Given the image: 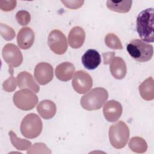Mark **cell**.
<instances>
[{
  "label": "cell",
  "mask_w": 154,
  "mask_h": 154,
  "mask_svg": "<svg viewBox=\"0 0 154 154\" xmlns=\"http://www.w3.org/2000/svg\"><path fill=\"white\" fill-rule=\"evenodd\" d=\"M137 31L143 42L153 43V9L147 8L139 13L137 18Z\"/></svg>",
  "instance_id": "cell-1"
},
{
  "label": "cell",
  "mask_w": 154,
  "mask_h": 154,
  "mask_svg": "<svg viewBox=\"0 0 154 154\" xmlns=\"http://www.w3.org/2000/svg\"><path fill=\"white\" fill-rule=\"evenodd\" d=\"M108 98L106 89L102 87L93 88L81 99V106L87 110L93 111L100 109Z\"/></svg>",
  "instance_id": "cell-2"
},
{
  "label": "cell",
  "mask_w": 154,
  "mask_h": 154,
  "mask_svg": "<svg viewBox=\"0 0 154 154\" xmlns=\"http://www.w3.org/2000/svg\"><path fill=\"white\" fill-rule=\"evenodd\" d=\"M126 49L131 57L138 62L149 61L153 54V46L140 39L132 40L128 44Z\"/></svg>",
  "instance_id": "cell-3"
},
{
  "label": "cell",
  "mask_w": 154,
  "mask_h": 154,
  "mask_svg": "<svg viewBox=\"0 0 154 154\" xmlns=\"http://www.w3.org/2000/svg\"><path fill=\"white\" fill-rule=\"evenodd\" d=\"M109 139L111 144L116 149L123 148L129 137V129L123 121L112 125L109 128Z\"/></svg>",
  "instance_id": "cell-4"
},
{
  "label": "cell",
  "mask_w": 154,
  "mask_h": 154,
  "mask_svg": "<svg viewBox=\"0 0 154 154\" xmlns=\"http://www.w3.org/2000/svg\"><path fill=\"white\" fill-rule=\"evenodd\" d=\"M42 128L41 119L34 113L27 114L20 123V132L22 135L30 139L37 137L42 132Z\"/></svg>",
  "instance_id": "cell-5"
},
{
  "label": "cell",
  "mask_w": 154,
  "mask_h": 154,
  "mask_svg": "<svg viewBox=\"0 0 154 154\" xmlns=\"http://www.w3.org/2000/svg\"><path fill=\"white\" fill-rule=\"evenodd\" d=\"M14 105L20 109L28 111L33 109L38 102L37 96L29 89L23 88L17 91L13 95Z\"/></svg>",
  "instance_id": "cell-6"
},
{
  "label": "cell",
  "mask_w": 154,
  "mask_h": 154,
  "mask_svg": "<svg viewBox=\"0 0 154 154\" xmlns=\"http://www.w3.org/2000/svg\"><path fill=\"white\" fill-rule=\"evenodd\" d=\"M4 60L9 66V71L13 75V68L19 66L23 61V56L19 48L13 43L6 44L2 51Z\"/></svg>",
  "instance_id": "cell-7"
},
{
  "label": "cell",
  "mask_w": 154,
  "mask_h": 154,
  "mask_svg": "<svg viewBox=\"0 0 154 154\" xmlns=\"http://www.w3.org/2000/svg\"><path fill=\"white\" fill-rule=\"evenodd\" d=\"M49 47L56 54L62 55L67 49V41L66 35L59 29L51 31L48 38Z\"/></svg>",
  "instance_id": "cell-8"
},
{
  "label": "cell",
  "mask_w": 154,
  "mask_h": 154,
  "mask_svg": "<svg viewBox=\"0 0 154 154\" xmlns=\"http://www.w3.org/2000/svg\"><path fill=\"white\" fill-rule=\"evenodd\" d=\"M73 89L79 94H84L88 91L93 85L91 76L84 70L75 72L72 82Z\"/></svg>",
  "instance_id": "cell-9"
},
{
  "label": "cell",
  "mask_w": 154,
  "mask_h": 154,
  "mask_svg": "<svg viewBox=\"0 0 154 154\" xmlns=\"http://www.w3.org/2000/svg\"><path fill=\"white\" fill-rule=\"evenodd\" d=\"M34 77L40 85L47 84L52 80L54 77L52 66L45 62L37 64L34 69Z\"/></svg>",
  "instance_id": "cell-10"
},
{
  "label": "cell",
  "mask_w": 154,
  "mask_h": 154,
  "mask_svg": "<svg viewBox=\"0 0 154 154\" xmlns=\"http://www.w3.org/2000/svg\"><path fill=\"white\" fill-rule=\"evenodd\" d=\"M123 111L120 103L115 100L108 101L103 106V113L105 119L109 122H114L119 119Z\"/></svg>",
  "instance_id": "cell-11"
},
{
  "label": "cell",
  "mask_w": 154,
  "mask_h": 154,
  "mask_svg": "<svg viewBox=\"0 0 154 154\" xmlns=\"http://www.w3.org/2000/svg\"><path fill=\"white\" fill-rule=\"evenodd\" d=\"M34 38V32L31 28H22L17 35V45L19 47L22 49H28L33 45Z\"/></svg>",
  "instance_id": "cell-12"
},
{
  "label": "cell",
  "mask_w": 154,
  "mask_h": 154,
  "mask_svg": "<svg viewBox=\"0 0 154 154\" xmlns=\"http://www.w3.org/2000/svg\"><path fill=\"white\" fill-rule=\"evenodd\" d=\"M81 61L83 66L87 69L94 70L100 64L101 58L99 53L96 50L90 49L82 56Z\"/></svg>",
  "instance_id": "cell-13"
},
{
  "label": "cell",
  "mask_w": 154,
  "mask_h": 154,
  "mask_svg": "<svg viewBox=\"0 0 154 154\" xmlns=\"http://www.w3.org/2000/svg\"><path fill=\"white\" fill-rule=\"evenodd\" d=\"M17 82L19 88L23 89L28 88L35 93H38L40 87L34 79L32 75L28 72L23 71L17 76Z\"/></svg>",
  "instance_id": "cell-14"
},
{
  "label": "cell",
  "mask_w": 154,
  "mask_h": 154,
  "mask_svg": "<svg viewBox=\"0 0 154 154\" xmlns=\"http://www.w3.org/2000/svg\"><path fill=\"white\" fill-rule=\"evenodd\" d=\"M85 33L82 28L74 26L72 28L68 35V42L70 46L73 49L81 47L85 41Z\"/></svg>",
  "instance_id": "cell-15"
},
{
  "label": "cell",
  "mask_w": 154,
  "mask_h": 154,
  "mask_svg": "<svg viewBox=\"0 0 154 154\" xmlns=\"http://www.w3.org/2000/svg\"><path fill=\"white\" fill-rule=\"evenodd\" d=\"M109 64L111 73L114 78L122 79L125 77L127 72L126 65L125 61L121 57H114Z\"/></svg>",
  "instance_id": "cell-16"
},
{
  "label": "cell",
  "mask_w": 154,
  "mask_h": 154,
  "mask_svg": "<svg viewBox=\"0 0 154 154\" xmlns=\"http://www.w3.org/2000/svg\"><path fill=\"white\" fill-rule=\"evenodd\" d=\"M75 66L70 62H64L58 64L55 70L56 77L62 81L70 80L75 72Z\"/></svg>",
  "instance_id": "cell-17"
},
{
  "label": "cell",
  "mask_w": 154,
  "mask_h": 154,
  "mask_svg": "<svg viewBox=\"0 0 154 154\" xmlns=\"http://www.w3.org/2000/svg\"><path fill=\"white\" fill-rule=\"evenodd\" d=\"M37 111L44 119H50L56 114L57 107L55 103L51 100H44L37 106Z\"/></svg>",
  "instance_id": "cell-18"
},
{
  "label": "cell",
  "mask_w": 154,
  "mask_h": 154,
  "mask_svg": "<svg viewBox=\"0 0 154 154\" xmlns=\"http://www.w3.org/2000/svg\"><path fill=\"white\" fill-rule=\"evenodd\" d=\"M141 97L147 101L154 99V85L152 77H149L144 80L138 87Z\"/></svg>",
  "instance_id": "cell-19"
},
{
  "label": "cell",
  "mask_w": 154,
  "mask_h": 154,
  "mask_svg": "<svg viewBox=\"0 0 154 154\" xmlns=\"http://www.w3.org/2000/svg\"><path fill=\"white\" fill-rule=\"evenodd\" d=\"M132 1H122L119 2H114L112 1H107V8L113 11L125 13H128L132 6Z\"/></svg>",
  "instance_id": "cell-20"
},
{
  "label": "cell",
  "mask_w": 154,
  "mask_h": 154,
  "mask_svg": "<svg viewBox=\"0 0 154 154\" xmlns=\"http://www.w3.org/2000/svg\"><path fill=\"white\" fill-rule=\"evenodd\" d=\"M128 146L134 152L143 153L146 152L147 149V144L146 141L141 137H134L131 138Z\"/></svg>",
  "instance_id": "cell-21"
},
{
  "label": "cell",
  "mask_w": 154,
  "mask_h": 154,
  "mask_svg": "<svg viewBox=\"0 0 154 154\" xmlns=\"http://www.w3.org/2000/svg\"><path fill=\"white\" fill-rule=\"evenodd\" d=\"M8 134L10 138L11 144L16 149L19 150H25L28 149L31 147V141L25 139L18 138L13 131H10Z\"/></svg>",
  "instance_id": "cell-22"
},
{
  "label": "cell",
  "mask_w": 154,
  "mask_h": 154,
  "mask_svg": "<svg viewBox=\"0 0 154 154\" xmlns=\"http://www.w3.org/2000/svg\"><path fill=\"white\" fill-rule=\"evenodd\" d=\"M106 45L112 49H122L123 46L119 38L114 33H108L105 37Z\"/></svg>",
  "instance_id": "cell-23"
},
{
  "label": "cell",
  "mask_w": 154,
  "mask_h": 154,
  "mask_svg": "<svg viewBox=\"0 0 154 154\" xmlns=\"http://www.w3.org/2000/svg\"><path fill=\"white\" fill-rule=\"evenodd\" d=\"M0 34L7 41L13 40L16 35V32L11 27L2 23H0Z\"/></svg>",
  "instance_id": "cell-24"
},
{
  "label": "cell",
  "mask_w": 154,
  "mask_h": 154,
  "mask_svg": "<svg viewBox=\"0 0 154 154\" xmlns=\"http://www.w3.org/2000/svg\"><path fill=\"white\" fill-rule=\"evenodd\" d=\"M30 153H51L50 149L46 146L45 143H34L31 147L28 149L26 152Z\"/></svg>",
  "instance_id": "cell-25"
},
{
  "label": "cell",
  "mask_w": 154,
  "mask_h": 154,
  "mask_svg": "<svg viewBox=\"0 0 154 154\" xmlns=\"http://www.w3.org/2000/svg\"><path fill=\"white\" fill-rule=\"evenodd\" d=\"M16 19L20 25L25 26L29 23L31 20V15L27 11L20 10L17 12Z\"/></svg>",
  "instance_id": "cell-26"
},
{
  "label": "cell",
  "mask_w": 154,
  "mask_h": 154,
  "mask_svg": "<svg viewBox=\"0 0 154 154\" xmlns=\"http://www.w3.org/2000/svg\"><path fill=\"white\" fill-rule=\"evenodd\" d=\"M17 81L13 75L4 81L2 84L3 89L7 92H13L16 88Z\"/></svg>",
  "instance_id": "cell-27"
},
{
  "label": "cell",
  "mask_w": 154,
  "mask_h": 154,
  "mask_svg": "<svg viewBox=\"0 0 154 154\" xmlns=\"http://www.w3.org/2000/svg\"><path fill=\"white\" fill-rule=\"evenodd\" d=\"M16 1H0V8L2 11H10L16 6Z\"/></svg>",
  "instance_id": "cell-28"
},
{
  "label": "cell",
  "mask_w": 154,
  "mask_h": 154,
  "mask_svg": "<svg viewBox=\"0 0 154 154\" xmlns=\"http://www.w3.org/2000/svg\"><path fill=\"white\" fill-rule=\"evenodd\" d=\"M67 8L70 9H77L82 6L84 1H61Z\"/></svg>",
  "instance_id": "cell-29"
},
{
  "label": "cell",
  "mask_w": 154,
  "mask_h": 154,
  "mask_svg": "<svg viewBox=\"0 0 154 154\" xmlns=\"http://www.w3.org/2000/svg\"><path fill=\"white\" fill-rule=\"evenodd\" d=\"M103 57V63L105 64H108L111 63V60L113 59L115 55L114 52H105L102 54Z\"/></svg>",
  "instance_id": "cell-30"
}]
</instances>
